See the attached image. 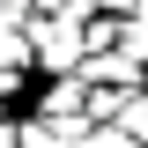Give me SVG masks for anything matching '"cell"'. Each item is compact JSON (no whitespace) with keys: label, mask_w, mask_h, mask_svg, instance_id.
I'll use <instances>...</instances> for the list:
<instances>
[{"label":"cell","mask_w":148,"mask_h":148,"mask_svg":"<svg viewBox=\"0 0 148 148\" xmlns=\"http://www.w3.org/2000/svg\"><path fill=\"white\" fill-rule=\"evenodd\" d=\"M141 8H148V0H141Z\"/></svg>","instance_id":"obj_6"},{"label":"cell","mask_w":148,"mask_h":148,"mask_svg":"<svg viewBox=\"0 0 148 148\" xmlns=\"http://www.w3.org/2000/svg\"><path fill=\"white\" fill-rule=\"evenodd\" d=\"M45 119H89V82L82 74H52V89H45Z\"/></svg>","instance_id":"obj_1"},{"label":"cell","mask_w":148,"mask_h":148,"mask_svg":"<svg viewBox=\"0 0 148 148\" xmlns=\"http://www.w3.org/2000/svg\"><path fill=\"white\" fill-rule=\"evenodd\" d=\"M0 67H37V45H30V30H22V22H0Z\"/></svg>","instance_id":"obj_2"},{"label":"cell","mask_w":148,"mask_h":148,"mask_svg":"<svg viewBox=\"0 0 148 148\" xmlns=\"http://www.w3.org/2000/svg\"><path fill=\"white\" fill-rule=\"evenodd\" d=\"M89 148H148V141H133V133L119 126V119H104V126L89 133Z\"/></svg>","instance_id":"obj_4"},{"label":"cell","mask_w":148,"mask_h":148,"mask_svg":"<svg viewBox=\"0 0 148 148\" xmlns=\"http://www.w3.org/2000/svg\"><path fill=\"white\" fill-rule=\"evenodd\" d=\"M15 89H22V74H15V67H0V111L15 104Z\"/></svg>","instance_id":"obj_5"},{"label":"cell","mask_w":148,"mask_h":148,"mask_svg":"<svg viewBox=\"0 0 148 148\" xmlns=\"http://www.w3.org/2000/svg\"><path fill=\"white\" fill-rule=\"evenodd\" d=\"M119 52H126L133 67H148V8H133V15L119 22Z\"/></svg>","instance_id":"obj_3"}]
</instances>
